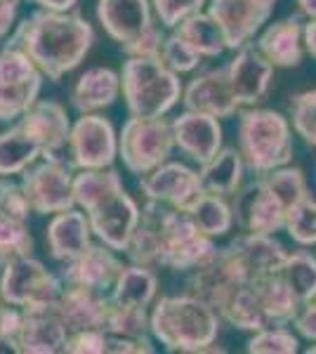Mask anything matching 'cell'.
<instances>
[{
  "label": "cell",
  "instance_id": "cell-44",
  "mask_svg": "<svg viewBox=\"0 0 316 354\" xmlns=\"http://www.w3.org/2000/svg\"><path fill=\"white\" fill-rule=\"evenodd\" d=\"M21 324H24V310L0 300V333L17 338L21 330Z\"/></svg>",
  "mask_w": 316,
  "mask_h": 354
},
{
  "label": "cell",
  "instance_id": "cell-15",
  "mask_svg": "<svg viewBox=\"0 0 316 354\" xmlns=\"http://www.w3.org/2000/svg\"><path fill=\"white\" fill-rule=\"evenodd\" d=\"M123 262L118 260V250L109 248L106 243H90L78 258L64 262L62 281L66 286L90 288L97 293H111Z\"/></svg>",
  "mask_w": 316,
  "mask_h": 354
},
{
  "label": "cell",
  "instance_id": "cell-29",
  "mask_svg": "<svg viewBox=\"0 0 316 354\" xmlns=\"http://www.w3.org/2000/svg\"><path fill=\"white\" fill-rule=\"evenodd\" d=\"M245 170L248 168H245L241 151L234 149V147H222L215 158H210L208 163L201 165L198 175L205 192L229 198V196H236L239 189L243 187Z\"/></svg>",
  "mask_w": 316,
  "mask_h": 354
},
{
  "label": "cell",
  "instance_id": "cell-7",
  "mask_svg": "<svg viewBox=\"0 0 316 354\" xmlns=\"http://www.w3.org/2000/svg\"><path fill=\"white\" fill-rule=\"evenodd\" d=\"M64 293V281L45 270L31 255L10 260L0 274V300L24 312H55Z\"/></svg>",
  "mask_w": 316,
  "mask_h": 354
},
{
  "label": "cell",
  "instance_id": "cell-27",
  "mask_svg": "<svg viewBox=\"0 0 316 354\" xmlns=\"http://www.w3.org/2000/svg\"><path fill=\"white\" fill-rule=\"evenodd\" d=\"M158 293V277L151 267L145 265H128L123 267L113 283L111 298L113 305L118 307H130V310H149L156 300Z\"/></svg>",
  "mask_w": 316,
  "mask_h": 354
},
{
  "label": "cell",
  "instance_id": "cell-24",
  "mask_svg": "<svg viewBox=\"0 0 316 354\" xmlns=\"http://www.w3.org/2000/svg\"><path fill=\"white\" fill-rule=\"evenodd\" d=\"M45 241H48L50 255L57 262L78 258L93 243V227H90L88 215L76 208L53 215L45 230Z\"/></svg>",
  "mask_w": 316,
  "mask_h": 354
},
{
  "label": "cell",
  "instance_id": "cell-45",
  "mask_svg": "<svg viewBox=\"0 0 316 354\" xmlns=\"http://www.w3.org/2000/svg\"><path fill=\"white\" fill-rule=\"evenodd\" d=\"M295 328L302 338H307L309 342H316V298L307 305H302L300 314L295 317Z\"/></svg>",
  "mask_w": 316,
  "mask_h": 354
},
{
  "label": "cell",
  "instance_id": "cell-17",
  "mask_svg": "<svg viewBox=\"0 0 316 354\" xmlns=\"http://www.w3.org/2000/svg\"><path fill=\"white\" fill-rule=\"evenodd\" d=\"M232 85L234 100L239 106H255L267 97L269 85L274 78V66L260 55L257 48H245L236 50V55L229 59V64L224 66Z\"/></svg>",
  "mask_w": 316,
  "mask_h": 354
},
{
  "label": "cell",
  "instance_id": "cell-31",
  "mask_svg": "<svg viewBox=\"0 0 316 354\" xmlns=\"http://www.w3.org/2000/svg\"><path fill=\"white\" fill-rule=\"evenodd\" d=\"M43 156V149L19 123L0 133V177L21 175Z\"/></svg>",
  "mask_w": 316,
  "mask_h": 354
},
{
  "label": "cell",
  "instance_id": "cell-33",
  "mask_svg": "<svg viewBox=\"0 0 316 354\" xmlns=\"http://www.w3.org/2000/svg\"><path fill=\"white\" fill-rule=\"evenodd\" d=\"M281 277L292 288L297 300L302 305L316 298V255L309 250H292L286 258V265L281 270Z\"/></svg>",
  "mask_w": 316,
  "mask_h": 354
},
{
  "label": "cell",
  "instance_id": "cell-49",
  "mask_svg": "<svg viewBox=\"0 0 316 354\" xmlns=\"http://www.w3.org/2000/svg\"><path fill=\"white\" fill-rule=\"evenodd\" d=\"M19 352H21L19 338H12V335L0 333V354H19Z\"/></svg>",
  "mask_w": 316,
  "mask_h": 354
},
{
  "label": "cell",
  "instance_id": "cell-37",
  "mask_svg": "<svg viewBox=\"0 0 316 354\" xmlns=\"http://www.w3.org/2000/svg\"><path fill=\"white\" fill-rule=\"evenodd\" d=\"M245 350L250 354H295L300 350V340L288 326H267L252 333Z\"/></svg>",
  "mask_w": 316,
  "mask_h": 354
},
{
  "label": "cell",
  "instance_id": "cell-10",
  "mask_svg": "<svg viewBox=\"0 0 316 354\" xmlns=\"http://www.w3.org/2000/svg\"><path fill=\"white\" fill-rule=\"evenodd\" d=\"M73 182V165L59 156H48L43 163L21 173V187L36 215H57L76 208Z\"/></svg>",
  "mask_w": 316,
  "mask_h": 354
},
{
  "label": "cell",
  "instance_id": "cell-22",
  "mask_svg": "<svg viewBox=\"0 0 316 354\" xmlns=\"http://www.w3.org/2000/svg\"><path fill=\"white\" fill-rule=\"evenodd\" d=\"M19 125L40 145L43 158L57 156L64 147H68V137H71V128H73L66 109L55 100L36 102L19 118Z\"/></svg>",
  "mask_w": 316,
  "mask_h": 354
},
{
  "label": "cell",
  "instance_id": "cell-42",
  "mask_svg": "<svg viewBox=\"0 0 316 354\" xmlns=\"http://www.w3.org/2000/svg\"><path fill=\"white\" fill-rule=\"evenodd\" d=\"M66 354H106V330L88 328L68 333Z\"/></svg>",
  "mask_w": 316,
  "mask_h": 354
},
{
  "label": "cell",
  "instance_id": "cell-2",
  "mask_svg": "<svg viewBox=\"0 0 316 354\" xmlns=\"http://www.w3.org/2000/svg\"><path fill=\"white\" fill-rule=\"evenodd\" d=\"M95 28L78 12H53L38 10L17 24L15 36L8 45H15L36 64L43 76L59 83L68 71L85 62L93 50Z\"/></svg>",
  "mask_w": 316,
  "mask_h": 354
},
{
  "label": "cell",
  "instance_id": "cell-18",
  "mask_svg": "<svg viewBox=\"0 0 316 354\" xmlns=\"http://www.w3.org/2000/svg\"><path fill=\"white\" fill-rule=\"evenodd\" d=\"M172 133H175L177 149L198 165L208 163L222 149V123L220 118L208 116V113L187 109L172 121Z\"/></svg>",
  "mask_w": 316,
  "mask_h": 354
},
{
  "label": "cell",
  "instance_id": "cell-46",
  "mask_svg": "<svg viewBox=\"0 0 316 354\" xmlns=\"http://www.w3.org/2000/svg\"><path fill=\"white\" fill-rule=\"evenodd\" d=\"M19 5H21V0H0V43L12 31L17 12H19Z\"/></svg>",
  "mask_w": 316,
  "mask_h": 354
},
{
  "label": "cell",
  "instance_id": "cell-21",
  "mask_svg": "<svg viewBox=\"0 0 316 354\" xmlns=\"http://www.w3.org/2000/svg\"><path fill=\"white\" fill-rule=\"evenodd\" d=\"M97 19L120 48L154 26L151 0H97Z\"/></svg>",
  "mask_w": 316,
  "mask_h": 354
},
{
  "label": "cell",
  "instance_id": "cell-51",
  "mask_svg": "<svg viewBox=\"0 0 316 354\" xmlns=\"http://www.w3.org/2000/svg\"><path fill=\"white\" fill-rule=\"evenodd\" d=\"M307 354H316V342H314V345H309V347H307Z\"/></svg>",
  "mask_w": 316,
  "mask_h": 354
},
{
  "label": "cell",
  "instance_id": "cell-25",
  "mask_svg": "<svg viewBox=\"0 0 316 354\" xmlns=\"http://www.w3.org/2000/svg\"><path fill=\"white\" fill-rule=\"evenodd\" d=\"M120 93V73L106 66L85 68L71 88V106L78 113H97L116 104Z\"/></svg>",
  "mask_w": 316,
  "mask_h": 354
},
{
  "label": "cell",
  "instance_id": "cell-13",
  "mask_svg": "<svg viewBox=\"0 0 316 354\" xmlns=\"http://www.w3.org/2000/svg\"><path fill=\"white\" fill-rule=\"evenodd\" d=\"M277 0H208V15L222 26L229 50L252 43L274 15Z\"/></svg>",
  "mask_w": 316,
  "mask_h": 354
},
{
  "label": "cell",
  "instance_id": "cell-39",
  "mask_svg": "<svg viewBox=\"0 0 316 354\" xmlns=\"http://www.w3.org/2000/svg\"><path fill=\"white\" fill-rule=\"evenodd\" d=\"M160 59L168 64L175 73H194L196 68L201 66V57L196 50L189 45L185 38L177 36V33H172L163 41V48H160Z\"/></svg>",
  "mask_w": 316,
  "mask_h": 354
},
{
  "label": "cell",
  "instance_id": "cell-8",
  "mask_svg": "<svg viewBox=\"0 0 316 354\" xmlns=\"http://www.w3.org/2000/svg\"><path fill=\"white\" fill-rule=\"evenodd\" d=\"M175 147L172 123L165 118L130 116L118 133V158L137 177L163 165Z\"/></svg>",
  "mask_w": 316,
  "mask_h": 354
},
{
  "label": "cell",
  "instance_id": "cell-47",
  "mask_svg": "<svg viewBox=\"0 0 316 354\" xmlns=\"http://www.w3.org/2000/svg\"><path fill=\"white\" fill-rule=\"evenodd\" d=\"M40 10H53V12H71L78 0H33Z\"/></svg>",
  "mask_w": 316,
  "mask_h": 354
},
{
  "label": "cell",
  "instance_id": "cell-40",
  "mask_svg": "<svg viewBox=\"0 0 316 354\" xmlns=\"http://www.w3.org/2000/svg\"><path fill=\"white\" fill-rule=\"evenodd\" d=\"M0 213L5 218L17 222H28V215L33 213L28 196L21 187V182H12L10 177H0Z\"/></svg>",
  "mask_w": 316,
  "mask_h": 354
},
{
  "label": "cell",
  "instance_id": "cell-32",
  "mask_svg": "<svg viewBox=\"0 0 316 354\" xmlns=\"http://www.w3.org/2000/svg\"><path fill=\"white\" fill-rule=\"evenodd\" d=\"M187 213H189V218L194 220V225L212 239L227 236V234L234 230V225H236L232 203L224 196H217V194L205 192Z\"/></svg>",
  "mask_w": 316,
  "mask_h": 354
},
{
  "label": "cell",
  "instance_id": "cell-9",
  "mask_svg": "<svg viewBox=\"0 0 316 354\" xmlns=\"http://www.w3.org/2000/svg\"><path fill=\"white\" fill-rule=\"evenodd\" d=\"M43 71L15 45L0 50V123L19 121L38 102Z\"/></svg>",
  "mask_w": 316,
  "mask_h": 354
},
{
  "label": "cell",
  "instance_id": "cell-41",
  "mask_svg": "<svg viewBox=\"0 0 316 354\" xmlns=\"http://www.w3.org/2000/svg\"><path fill=\"white\" fill-rule=\"evenodd\" d=\"M156 17L165 28H175L189 15H196L208 5V0H151Z\"/></svg>",
  "mask_w": 316,
  "mask_h": 354
},
{
  "label": "cell",
  "instance_id": "cell-36",
  "mask_svg": "<svg viewBox=\"0 0 316 354\" xmlns=\"http://www.w3.org/2000/svg\"><path fill=\"white\" fill-rule=\"evenodd\" d=\"M31 250L33 239L26 222H17L0 213V267H5L15 258H21V255H31Z\"/></svg>",
  "mask_w": 316,
  "mask_h": 354
},
{
  "label": "cell",
  "instance_id": "cell-12",
  "mask_svg": "<svg viewBox=\"0 0 316 354\" xmlns=\"http://www.w3.org/2000/svg\"><path fill=\"white\" fill-rule=\"evenodd\" d=\"M140 189L147 201L163 203L175 210H189L205 194L198 170L175 161H165L156 170L142 175Z\"/></svg>",
  "mask_w": 316,
  "mask_h": 354
},
{
  "label": "cell",
  "instance_id": "cell-50",
  "mask_svg": "<svg viewBox=\"0 0 316 354\" xmlns=\"http://www.w3.org/2000/svg\"><path fill=\"white\" fill-rule=\"evenodd\" d=\"M297 3V12H300L304 19L312 21L316 19V0H295Z\"/></svg>",
  "mask_w": 316,
  "mask_h": 354
},
{
  "label": "cell",
  "instance_id": "cell-16",
  "mask_svg": "<svg viewBox=\"0 0 316 354\" xmlns=\"http://www.w3.org/2000/svg\"><path fill=\"white\" fill-rule=\"evenodd\" d=\"M224 248L236 260V265L241 267V272L245 274L248 281L269 277V274H279L284 270L286 258L290 253L274 234H252V232L239 234Z\"/></svg>",
  "mask_w": 316,
  "mask_h": 354
},
{
  "label": "cell",
  "instance_id": "cell-11",
  "mask_svg": "<svg viewBox=\"0 0 316 354\" xmlns=\"http://www.w3.org/2000/svg\"><path fill=\"white\" fill-rule=\"evenodd\" d=\"M68 156L78 170L111 168L118 158V133L100 113H80L68 137Z\"/></svg>",
  "mask_w": 316,
  "mask_h": 354
},
{
  "label": "cell",
  "instance_id": "cell-6",
  "mask_svg": "<svg viewBox=\"0 0 316 354\" xmlns=\"http://www.w3.org/2000/svg\"><path fill=\"white\" fill-rule=\"evenodd\" d=\"M120 90L130 116L163 118L182 100V81L160 57H128L120 68Z\"/></svg>",
  "mask_w": 316,
  "mask_h": 354
},
{
  "label": "cell",
  "instance_id": "cell-5",
  "mask_svg": "<svg viewBox=\"0 0 316 354\" xmlns=\"http://www.w3.org/2000/svg\"><path fill=\"white\" fill-rule=\"evenodd\" d=\"M292 123L281 111L250 109L239 113V151L250 175L262 177L288 165L295 153Z\"/></svg>",
  "mask_w": 316,
  "mask_h": 354
},
{
  "label": "cell",
  "instance_id": "cell-35",
  "mask_svg": "<svg viewBox=\"0 0 316 354\" xmlns=\"http://www.w3.org/2000/svg\"><path fill=\"white\" fill-rule=\"evenodd\" d=\"M286 234L302 248L316 245V198L307 196L286 213Z\"/></svg>",
  "mask_w": 316,
  "mask_h": 354
},
{
  "label": "cell",
  "instance_id": "cell-4",
  "mask_svg": "<svg viewBox=\"0 0 316 354\" xmlns=\"http://www.w3.org/2000/svg\"><path fill=\"white\" fill-rule=\"evenodd\" d=\"M149 330L168 352H224V347H215L222 330L220 312L189 290L185 295H163L154 302L149 312Z\"/></svg>",
  "mask_w": 316,
  "mask_h": 354
},
{
  "label": "cell",
  "instance_id": "cell-38",
  "mask_svg": "<svg viewBox=\"0 0 316 354\" xmlns=\"http://www.w3.org/2000/svg\"><path fill=\"white\" fill-rule=\"evenodd\" d=\"M290 123L304 145L316 147V88L297 93L290 100Z\"/></svg>",
  "mask_w": 316,
  "mask_h": 354
},
{
  "label": "cell",
  "instance_id": "cell-48",
  "mask_svg": "<svg viewBox=\"0 0 316 354\" xmlns=\"http://www.w3.org/2000/svg\"><path fill=\"white\" fill-rule=\"evenodd\" d=\"M304 50L316 62V19L304 21Z\"/></svg>",
  "mask_w": 316,
  "mask_h": 354
},
{
  "label": "cell",
  "instance_id": "cell-20",
  "mask_svg": "<svg viewBox=\"0 0 316 354\" xmlns=\"http://www.w3.org/2000/svg\"><path fill=\"white\" fill-rule=\"evenodd\" d=\"M182 104L189 111L208 113V116H215L220 121L236 116V111L241 109L236 100H234L224 66L208 68V71H201L198 76H194L185 88V93H182Z\"/></svg>",
  "mask_w": 316,
  "mask_h": 354
},
{
  "label": "cell",
  "instance_id": "cell-43",
  "mask_svg": "<svg viewBox=\"0 0 316 354\" xmlns=\"http://www.w3.org/2000/svg\"><path fill=\"white\" fill-rule=\"evenodd\" d=\"M163 33L160 28L154 24L151 28H147L137 41H132L130 45H125L123 53L128 57H160V48H163Z\"/></svg>",
  "mask_w": 316,
  "mask_h": 354
},
{
  "label": "cell",
  "instance_id": "cell-19",
  "mask_svg": "<svg viewBox=\"0 0 316 354\" xmlns=\"http://www.w3.org/2000/svg\"><path fill=\"white\" fill-rule=\"evenodd\" d=\"M304 17L290 15L264 26L255 41V48L274 68H295L304 59Z\"/></svg>",
  "mask_w": 316,
  "mask_h": 354
},
{
  "label": "cell",
  "instance_id": "cell-3",
  "mask_svg": "<svg viewBox=\"0 0 316 354\" xmlns=\"http://www.w3.org/2000/svg\"><path fill=\"white\" fill-rule=\"evenodd\" d=\"M73 194L76 205L88 215L95 236L109 248L125 253L140 225L142 208L125 192L116 170H80L73 182Z\"/></svg>",
  "mask_w": 316,
  "mask_h": 354
},
{
  "label": "cell",
  "instance_id": "cell-23",
  "mask_svg": "<svg viewBox=\"0 0 316 354\" xmlns=\"http://www.w3.org/2000/svg\"><path fill=\"white\" fill-rule=\"evenodd\" d=\"M109 305H111L109 293H97V290L90 288L66 286L64 283V293H62L55 312L68 328V333H76V330L88 328H104Z\"/></svg>",
  "mask_w": 316,
  "mask_h": 354
},
{
  "label": "cell",
  "instance_id": "cell-1",
  "mask_svg": "<svg viewBox=\"0 0 316 354\" xmlns=\"http://www.w3.org/2000/svg\"><path fill=\"white\" fill-rule=\"evenodd\" d=\"M217 253L215 239L194 225L187 210L147 201L125 255L135 265L194 272Z\"/></svg>",
  "mask_w": 316,
  "mask_h": 354
},
{
  "label": "cell",
  "instance_id": "cell-30",
  "mask_svg": "<svg viewBox=\"0 0 316 354\" xmlns=\"http://www.w3.org/2000/svg\"><path fill=\"white\" fill-rule=\"evenodd\" d=\"M175 33L185 38L203 59H217V57L229 50L222 26L208 12H203V10L196 15H189L187 19H182L175 26Z\"/></svg>",
  "mask_w": 316,
  "mask_h": 354
},
{
  "label": "cell",
  "instance_id": "cell-26",
  "mask_svg": "<svg viewBox=\"0 0 316 354\" xmlns=\"http://www.w3.org/2000/svg\"><path fill=\"white\" fill-rule=\"evenodd\" d=\"M21 354H59L66 352L68 328L57 312H24L19 330Z\"/></svg>",
  "mask_w": 316,
  "mask_h": 354
},
{
  "label": "cell",
  "instance_id": "cell-34",
  "mask_svg": "<svg viewBox=\"0 0 316 354\" xmlns=\"http://www.w3.org/2000/svg\"><path fill=\"white\" fill-rule=\"evenodd\" d=\"M260 180L267 185V189L284 203L286 210H290L295 203L304 201L309 194V187H307V177H304V170L297 168V165H281V168L272 170V173L262 175Z\"/></svg>",
  "mask_w": 316,
  "mask_h": 354
},
{
  "label": "cell",
  "instance_id": "cell-28",
  "mask_svg": "<svg viewBox=\"0 0 316 354\" xmlns=\"http://www.w3.org/2000/svg\"><path fill=\"white\" fill-rule=\"evenodd\" d=\"M252 286H255V293L260 298V305L269 326H288V324L295 322V317L302 310V302L297 300L292 288L286 283L281 272L255 279Z\"/></svg>",
  "mask_w": 316,
  "mask_h": 354
},
{
  "label": "cell",
  "instance_id": "cell-14",
  "mask_svg": "<svg viewBox=\"0 0 316 354\" xmlns=\"http://www.w3.org/2000/svg\"><path fill=\"white\" fill-rule=\"evenodd\" d=\"M234 220L241 227V232L252 234H277L286 227L284 203L267 189V185L255 177L248 187H241L234 196Z\"/></svg>",
  "mask_w": 316,
  "mask_h": 354
}]
</instances>
